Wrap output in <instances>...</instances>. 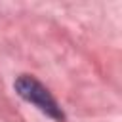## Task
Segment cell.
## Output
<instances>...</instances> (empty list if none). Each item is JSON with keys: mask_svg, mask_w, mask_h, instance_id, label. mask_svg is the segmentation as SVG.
<instances>
[{"mask_svg": "<svg viewBox=\"0 0 122 122\" xmlns=\"http://www.w3.org/2000/svg\"><path fill=\"white\" fill-rule=\"evenodd\" d=\"M13 88H15V93L21 99H25L27 103L34 105L40 112H44L51 120H55V122H65L67 120V116H65L61 105L57 103V99L51 95V92L36 76H32V74H21V76L15 78Z\"/></svg>", "mask_w": 122, "mask_h": 122, "instance_id": "obj_1", "label": "cell"}]
</instances>
